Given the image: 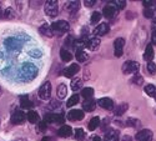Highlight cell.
Listing matches in <instances>:
<instances>
[{
    "instance_id": "1",
    "label": "cell",
    "mask_w": 156,
    "mask_h": 141,
    "mask_svg": "<svg viewBox=\"0 0 156 141\" xmlns=\"http://www.w3.org/2000/svg\"><path fill=\"white\" fill-rule=\"evenodd\" d=\"M36 75H37V69L31 64H25L20 70V76L23 80H33L35 79Z\"/></svg>"
},
{
    "instance_id": "2",
    "label": "cell",
    "mask_w": 156,
    "mask_h": 141,
    "mask_svg": "<svg viewBox=\"0 0 156 141\" xmlns=\"http://www.w3.org/2000/svg\"><path fill=\"white\" fill-rule=\"evenodd\" d=\"M44 11L45 14L50 18H55L58 16L59 14V5H58V2L55 0H48L44 5Z\"/></svg>"
},
{
    "instance_id": "3",
    "label": "cell",
    "mask_w": 156,
    "mask_h": 141,
    "mask_svg": "<svg viewBox=\"0 0 156 141\" xmlns=\"http://www.w3.org/2000/svg\"><path fill=\"white\" fill-rule=\"evenodd\" d=\"M51 30H53V33H56L58 35H62L64 33L69 31L70 29V25L68 21L65 20H58L55 23H53V25H51Z\"/></svg>"
},
{
    "instance_id": "4",
    "label": "cell",
    "mask_w": 156,
    "mask_h": 141,
    "mask_svg": "<svg viewBox=\"0 0 156 141\" xmlns=\"http://www.w3.org/2000/svg\"><path fill=\"white\" fill-rule=\"evenodd\" d=\"M139 69H140L139 62H136V61H134V60H129V61L124 62V65H122V68H121L122 72L126 74V75H127V74H137Z\"/></svg>"
},
{
    "instance_id": "5",
    "label": "cell",
    "mask_w": 156,
    "mask_h": 141,
    "mask_svg": "<svg viewBox=\"0 0 156 141\" xmlns=\"http://www.w3.org/2000/svg\"><path fill=\"white\" fill-rule=\"evenodd\" d=\"M39 96L43 100H49L51 96V83L45 81L39 89Z\"/></svg>"
},
{
    "instance_id": "6",
    "label": "cell",
    "mask_w": 156,
    "mask_h": 141,
    "mask_svg": "<svg viewBox=\"0 0 156 141\" xmlns=\"http://www.w3.org/2000/svg\"><path fill=\"white\" fill-rule=\"evenodd\" d=\"M124 46H125V39L118 37L114 41V54L116 58H121L124 54Z\"/></svg>"
},
{
    "instance_id": "7",
    "label": "cell",
    "mask_w": 156,
    "mask_h": 141,
    "mask_svg": "<svg viewBox=\"0 0 156 141\" xmlns=\"http://www.w3.org/2000/svg\"><path fill=\"white\" fill-rule=\"evenodd\" d=\"M118 11H119V10L116 9L115 4H114V3H110V4H108V5L104 6V9H102V14H101V15H104V16L108 18V19H112L115 15H118V14H119Z\"/></svg>"
},
{
    "instance_id": "8",
    "label": "cell",
    "mask_w": 156,
    "mask_h": 141,
    "mask_svg": "<svg viewBox=\"0 0 156 141\" xmlns=\"http://www.w3.org/2000/svg\"><path fill=\"white\" fill-rule=\"evenodd\" d=\"M45 124H62L64 122V115L61 114H46L44 118Z\"/></svg>"
},
{
    "instance_id": "9",
    "label": "cell",
    "mask_w": 156,
    "mask_h": 141,
    "mask_svg": "<svg viewBox=\"0 0 156 141\" xmlns=\"http://www.w3.org/2000/svg\"><path fill=\"white\" fill-rule=\"evenodd\" d=\"M25 120H27V114L21 110H16L14 111V114L11 115V122L15 124V125H20L23 124Z\"/></svg>"
},
{
    "instance_id": "10",
    "label": "cell",
    "mask_w": 156,
    "mask_h": 141,
    "mask_svg": "<svg viewBox=\"0 0 156 141\" xmlns=\"http://www.w3.org/2000/svg\"><path fill=\"white\" fill-rule=\"evenodd\" d=\"M79 71H80V66L77 65V64H71V65H69L68 68H65L62 70V74L65 78H73V76H75Z\"/></svg>"
},
{
    "instance_id": "11",
    "label": "cell",
    "mask_w": 156,
    "mask_h": 141,
    "mask_svg": "<svg viewBox=\"0 0 156 141\" xmlns=\"http://www.w3.org/2000/svg\"><path fill=\"white\" fill-rule=\"evenodd\" d=\"M152 131L149 130V129H144V130H141L136 134L135 139L137 141H152Z\"/></svg>"
},
{
    "instance_id": "12",
    "label": "cell",
    "mask_w": 156,
    "mask_h": 141,
    "mask_svg": "<svg viewBox=\"0 0 156 141\" xmlns=\"http://www.w3.org/2000/svg\"><path fill=\"white\" fill-rule=\"evenodd\" d=\"M100 39L98 36H94V37H90V39H86L85 41V48H87L89 50H91V51H95L100 48Z\"/></svg>"
},
{
    "instance_id": "13",
    "label": "cell",
    "mask_w": 156,
    "mask_h": 141,
    "mask_svg": "<svg viewBox=\"0 0 156 141\" xmlns=\"http://www.w3.org/2000/svg\"><path fill=\"white\" fill-rule=\"evenodd\" d=\"M120 139V132L119 130L115 129H109L108 131H105V135H104V140L105 141H119Z\"/></svg>"
},
{
    "instance_id": "14",
    "label": "cell",
    "mask_w": 156,
    "mask_h": 141,
    "mask_svg": "<svg viewBox=\"0 0 156 141\" xmlns=\"http://www.w3.org/2000/svg\"><path fill=\"white\" fill-rule=\"evenodd\" d=\"M109 31H110L109 24H106V23H101V24H99L98 26L95 28L94 34H95L96 36H104V35H106Z\"/></svg>"
},
{
    "instance_id": "15",
    "label": "cell",
    "mask_w": 156,
    "mask_h": 141,
    "mask_svg": "<svg viewBox=\"0 0 156 141\" xmlns=\"http://www.w3.org/2000/svg\"><path fill=\"white\" fill-rule=\"evenodd\" d=\"M96 102L99 104V106H101L105 110H114V101L110 97H101Z\"/></svg>"
},
{
    "instance_id": "16",
    "label": "cell",
    "mask_w": 156,
    "mask_h": 141,
    "mask_svg": "<svg viewBox=\"0 0 156 141\" xmlns=\"http://www.w3.org/2000/svg\"><path fill=\"white\" fill-rule=\"evenodd\" d=\"M83 119H84L83 110H71L68 112V120H70V121H79Z\"/></svg>"
},
{
    "instance_id": "17",
    "label": "cell",
    "mask_w": 156,
    "mask_h": 141,
    "mask_svg": "<svg viewBox=\"0 0 156 141\" xmlns=\"http://www.w3.org/2000/svg\"><path fill=\"white\" fill-rule=\"evenodd\" d=\"M58 135L60 137H69L73 135V129H71V126L69 125H62L60 129L58 130Z\"/></svg>"
},
{
    "instance_id": "18",
    "label": "cell",
    "mask_w": 156,
    "mask_h": 141,
    "mask_svg": "<svg viewBox=\"0 0 156 141\" xmlns=\"http://www.w3.org/2000/svg\"><path fill=\"white\" fill-rule=\"evenodd\" d=\"M96 108V101L93 100V99H87L83 102V110L84 111H87V112H91L94 111Z\"/></svg>"
},
{
    "instance_id": "19",
    "label": "cell",
    "mask_w": 156,
    "mask_h": 141,
    "mask_svg": "<svg viewBox=\"0 0 156 141\" xmlns=\"http://www.w3.org/2000/svg\"><path fill=\"white\" fill-rule=\"evenodd\" d=\"M79 8H80V3L79 2H69V3L65 4V6H64V9L66 10L68 12H70V14L76 12L77 10H79Z\"/></svg>"
},
{
    "instance_id": "20",
    "label": "cell",
    "mask_w": 156,
    "mask_h": 141,
    "mask_svg": "<svg viewBox=\"0 0 156 141\" xmlns=\"http://www.w3.org/2000/svg\"><path fill=\"white\" fill-rule=\"evenodd\" d=\"M154 56H155V53H154V48H152V45H151V44H149V45L145 48L144 59H145L147 62H150V61H152Z\"/></svg>"
},
{
    "instance_id": "21",
    "label": "cell",
    "mask_w": 156,
    "mask_h": 141,
    "mask_svg": "<svg viewBox=\"0 0 156 141\" xmlns=\"http://www.w3.org/2000/svg\"><path fill=\"white\" fill-rule=\"evenodd\" d=\"M27 119H28L29 122H31V124H39V121H40V116H39V114H37L36 111H34V110L28 111Z\"/></svg>"
},
{
    "instance_id": "22",
    "label": "cell",
    "mask_w": 156,
    "mask_h": 141,
    "mask_svg": "<svg viewBox=\"0 0 156 141\" xmlns=\"http://www.w3.org/2000/svg\"><path fill=\"white\" fill-rule=\"evenodd\" d=\"M129 109V105H127V102H121V104H119L118 106H116L114 109V114L116 115V116H121V115L124 112H126V110Z\"/></svg>"
},
{
    "instance_id": "23",
    "label": "cell",
    "mask_w": 156,
    "mask_h": 141,
    "mask_svg": "<svg viewBox=\"0 0 156 141\" xmlns=\"http://www.w3.org/2000/svg\"><path fill=\"white\" fill-rule=\"evenodd\" d=\"M39 31L41 33V35H44V36H48V37H53V36H54V33H53V30H51L50 25H48V24H43L41 26H40V29H39Z\"/></svg>"
},
{
    "instance_id": "24",
    "label": "cell",
    "mask_w": 156,
    "mask_h": 141,
    "mask_svg": "<svg viewBox=\"0 0 156 141\" xmlns=\"http://www.w3.org/2000/svg\"><path fill=\"white\" fill-rule=\"evenodd\" d=\"M56 95L59 99H65L68 95V86L65 84H60L58 86V90H56Z\"/></svg>"
},
{
    "instance_id": "25",
    "label": "cell",
    "mask_w": 156,
    "mask_h": 141,
    "mask_svg": "<svg viewBox=\"0 0 156 141\" xmlns=\"http://www.w3.org/2000/svg\"><path fill=\"white\" fill-rule=\"evenodd\" d=\"M70 86H71V90H73V91L80 90V89L83 87V80H81L80 78H74V79L71 80Z\"/></svg>"
},
{
    "instance_id": "26",
    "label": "cell",
    "mask_w": 156,
    "mask_h": 141,
    "mask_svg": "<svg viewBox=\"0 0 156 141\" xmlns=\"http://www.w3.org/2000/svg\"><path fill=\"white\" fill-rule=\"evenodd\" d=\"M9 66H10V64H9V61H8V58L2 53V51H0V70L4 71V70H6Z\"/></svg>"
},
{
    "instance_id": "27",
    "label": "cell",
    "mask_w": 156,
    "mask_h": 141,
    "mask_svg": "<svg viewBox=\"0 0 156 141\" xmlns=\"http://www.w3.org/2000/svg\"><path fill=\"white\" fill-rule=\"evenodd\" d=\"M75 56H76V60L79 62H85L87 60V58H89L87 53H85L84 50H76V55Z\"/></svg>"
},
{
    "instance_id": "28",
    "label": "cell",
    "mask_w": 156,
    "mask_h": 141,
    "mask_svg": "<svg viewBox=\"0 0 156 141\" xmlns=\"http://www.w3.org/2000/svg\"><path fill=\"white\" fill-rule=\"evenodd\" d=\"M60 58H61V60L62 61H65V62H68V61H71V59H73V55L69 53V51L66 50V49H61L60 50Z\"/></svg>"
},
{
    "instance_id": "29",
    "label": "cell",
    "mask_w": 156,
    "mask_h": 141,
    "mask_svg": "<svg viewBox=\"0 0 156 141\" xmlns=\"http://www.w3.org/2000/svg\"><path fill=\"white\" fill-rule=\"evenodd\" d=\"M3 16L6 19V20H11V19H14L15 18V11L12 8H8L3 11Z\"/></svg>"
},
{
    "instance_id": "30",
    "label": "cell",
    "mask_w": 156,
    "mask_h": 141,
    "mask_svg": "<svg viewBox=\"0 0 156 141\" xmlns=\"http://www.w3.org/2000/svg\"><path fill=\"white\" fill-rule=\"evenodd\" d=\"M81 95L85 97V100L91 99L93 95H94V89L93 87H84L81 90Z\"/></svg>"
},
{
    "instance_id": "31",
    "label": "cell",
    "mask_w": 156,
    "mask_h": 141,
    "mask_svg": "<svg viewBox=\"0 0 156 141\" xmlns=\"http://www.w3.org/2000/svg\"><path fill=\"white\" fill-rule=\"evenodd\" d=\"M144 90H145V93H146L149 96H151V97H156V86H155V85L149 84V85L145 86Z\"/></svg>"
},
{
    "instance_id": "32",
    "label": "cell",
    "mask_w": 156,
    "mask_h": 141,
    "mask_svg": "<svg viewBox=\"0 0 156 141\" xmlns=\"http://www.w3.org/2000/svg\"><path fill=\"white\" fill-rule=\"evenodd\" d=\"M79 101H80V96L77 95V94H74V95L68 100L66 106H68V108H73V106H74V105H76Z\"/></svg>"
},
{
    "instance_id": "33",
    "label": "cell",
    "mask_w": 156,
    "mask_h": 141,
    "mask_svg": "<svg viewBox=\"0 0 156 141\" xmlns=\"http://www.w3.org/2000/svg\"><path fill=\"white\" fill-rule=\"evenodd\" d=\"M20 106L23 109H30L33 106V104H31V101L28 99V96H23L20 99Z\"/></svg>"
},
{
    "instance_id": "34",
    "label": "cell",
    "mask_w": 156,
    "mask_h": 141,
    "mask_svg": "<svg viewBox=\"0 0 156 141\" xmlns=\"http://www.w3.org/2000/svg\"><path fill=\"white\" fill-rule=\"evenodd\" d=\"M99 125H100V119H99L98 116L93 118L91 120H90V122H89V130H90V131H94Z\"/></svg>"
},
{
    "instance_id": "35",
    "label": "cell",
    "mask_w": 156,
    "mask_h": 141,
    "mask_svg": "<svg viewBox=\"0 0 156 141\" xmlns=\"http://www.w3.org/2000/svg\"><path fill=\"white\" fill-rule=\"evenodd\" d=\"M126 125L127 126H131V127H140V125H141V122H140V120H137V119H134V118H129L127 120H126Z\"/></svg>"
},
{
    "instance_id": "36",
    "label": "cell",
    "mask_w": 156,
    "mask_h": 141,
    "mask_svg": "<svg viewBox=\"0 0 156 141\" xmlns=\"http://www.w3.org/2000/svg\"><path fill=\"white\" fill-rule=\"evenodd\" d=\"M101 18H102V15H101V12H99V11H94L93 12V15H91V19H90V21H91V24H98L100 20H101Z\"/></svg>"
},
{
    "instance_id": "37",
    "label": "cell",
    "mask_w": 156,
    "mask_h": 141,
    "mask_svg": "<svg viewBox=\"0 0 156 141\" xmlns=\"http://www.w3.org/2000/svg\"><path fill=\"white\" fill-rule=\"evenodd\" d=\"M135 85H137V86H141L142 84H144V78H142V76L137 72V74H135L134 75V78H133V80H131Z\"/></svg>"
},
{
    "instance_id": "38",
    "label": "cell",
    "mask_w": 156,
    "mask_h": 141,
    "mask_svg": "<svg viewBox=\"0 0 156 141\" xmlns=\"http://www.w3.org/2000/svg\"><path fill=\"white\" fill-rule=\"evenodd\" d=\"M75 139L77 141H83L85 139V132L83 129H76L75 130Z\"/></svg>"
},
{
    "instance_id": "39",
    "label": "cell",
    "mask_w": 156,
    "mask_h": 141,
    "mask_svg": "<svg viewBox=\"0 0 156 141\" xmlns=\"http://www.w3.org/2000/svg\"><path fill=\"white\" fill-rule=\"evenodd\" d=\"M144 16L147 18V19L154 18V16H155V10H154L152 8H147V9H145V10H144Z\"/></svg>"
},
{
    "instance_id": "40",
    "label": "cell",
    "mask_w": 156,
    "mask_h": 141,
    "mask_svg": "<svg viewBox=\"0 0 156 141\" xmlns=\"http://www.w3.org/2000/svg\"><path fill=\"white\" fill-rule=\"evenodd\" d=\"M146 69H147V71L151 74V75H154L155 72H156V64L155 62H152V61H150V62H147V65H146Z\"/></svg>"
},
{
    "instance_id": "41",
    "label": "cell",
    "mask_w": 156,
    "mask_h": 141,
    "mask_svg": "<svg viewBox=\"0 0 156 141\" xmlns=\"http://www.w3.org/2000/svg\"><path fill=\"white\" fill-rule=\"evenodd\" d=\"M114 4H115V6H116V9H118V10H121V9L125 8L126 2H124V0H120V2H115Z\"/></svg>"
},
{
    "instance_id": "42",
    "label": "cell",
    "mask_w": 156,
    "mask_h": 141,
    "mask_svg": "<svg viewBox=\"0 0 156 141\" xmlns=\"http://www.w3.org/2000/svg\"><path fill=\"white\" fill-rule=\"evenodd\" d=\"M59 106H60V102H59L58 100H53V101H51L50 104H49V109H50V110H53V109H55V108H59Z\"/></svg>"
},
{
    "instance_id": "43",
    "label": "cell",
    "mask_w": 156,
    "mask_h": 141,
    "mask_svg": "<svg viewBox=\"0 0 156 141\" xmlns=\"http://www.w3.org/2000/svg\"><path fill=\"white\" fill-rule=\"evenodd\" d=\"M74 43H75V40H74L73 36H69V37L65 39V45L66 46H71V45H74Z\"/></svg>"
},
{
    "instance_id": "44",
    "label": "cell",
    "mask_w": 156,
    "mask_h": 141,
    "mask_svg": "<svg viewBox=\"0 0 156 141\" xmlns=\"http://www.w3.org/2000/svg\"><path fill=\"white\" fill-rule=\"evenodd\" d=\"M95 0H85L84 2V4H85V6H87V8H91V6H94L95 5Z\"/></svg>"
},
{
    "instance_id": "45",
    "label": "cell",
    "mask_w": 156,
    "mask_h": 141,
    "mask_svg": "<svg viewBox=\"0 0 156 141\" xmlns=\"http://www.w3.org/2000/svg\"><path fill=\"white\" fill-rule=\"evenodd\" d=\"M142 3H144L145 9H147V8H152L154 5H156V3H155V2H146V0H145V2H142Z\"/></svg>"
},
{
    "instance_id": "46",
    "label": "cell",
    "mask_w": 156,
    "mask_h": 141,
    "mask_svg": "<svg viewBox=\"0 0 156 141\" xmlns=\"http://www.w3.org/2000/svg\"><path fill=\"white\" fill-rule=\"evenodd\" d=\"M151 43H152V45L156 46V29L152 31V35H151Z\"/></svg>"
},
{
    "instance_id": "47",
    "label": "cell",
    "mask_w": 156,
    "mask_h": 141,
    "mask_svg": "<svg viewBox=\"0 0 156 141\" xmlns=\"http://www.w3.org/2000/svg\"><path fill=\"white\" fill-rule=\"evenodd\" d=\"M122 141H133V137L129 136V135H125V136L122 137Z\"/></svg>"
},
{
    "instance_id": "48",
    "label": "cell",
    "mask_w": 156,
    "mask_h": 141,
    "mask_svg": "<svg viewBox=\"0 0 156 141\" xmlns=\"http://www.w3.org/2000/svg\"><path fill=\"white\" fill-rule=\"evenodd\" d=\"M109 121H110V120H109L108 118H106L105 120H104V125H102V129H104V131H105V126H106V125H109Z\"/></svg>"
},
{
    "instance_id": "49",
    "label": "cell",
    "mask_w": 156,
    "mask_h": 141,
    "mask_svg": "<svg viewBox=\"0 0 156 141\" xmlns=\"http://www.w3.org/2000/svg\"><path fill=\"white\" fill-rule=\"evenodd\" d=\"M93 141H101V139H100L99 136H94V139H93Z\"/></svg>"
},
{
    "instance_id": "50",
    "label": "cell",
    "mask_w": 156,
    "mask_h": 141,
    "mask_svg": "<svg viewBox=\"0 0 156 141\" xmlns=\"http://www.w3.org/2000/svg\"><path fill=\"white\" fill-rule=\"evenodd\" d=\"M3 16V9H2V5H0V18Z\"/></svg>"
},
{
    "instance_id": "51",
    "label": "cell",
    "mask_w": 156,
    "mask_h": 141,
    "mask_svg": "<svg viewBox=\"0 0 156 141\" xmlns=\"http://www.w3.org/2000/svg\"><path fill=\"white\" fill-rule=\"evenodd\" d=\"M41 141H50V137H46V136H45V137H44Z\"/></svg>"
},
{
    "instance_id": "52",
    "label": "cell",
    "mask_w": 156,
    "mask_h": 141,
    "mask_svg": "<svg viewBox=\"0 0 156 141\" xmlns=\"http://www.w3.org/2000/svg\"><path fill=\"white\" fill-rule=\"evenodd\" d=\"M2 93H3V89L0 87V96H2Z\"/></svg>"
},
{
    "instance_id": "53",
    "label": "cell",
    "mask_w": 156,
    "mask_h": 141,
    "mask_svg": "<svg viewBox=\"0 0 156 141\" xmlns=\"http://www.w3.org/2000/svg\"><path fill=\"white\" fill-rule=\"evenodd\" d=\"M154 24H156V18H155V19H154Z\"/></svg>"
}]
</instances>
